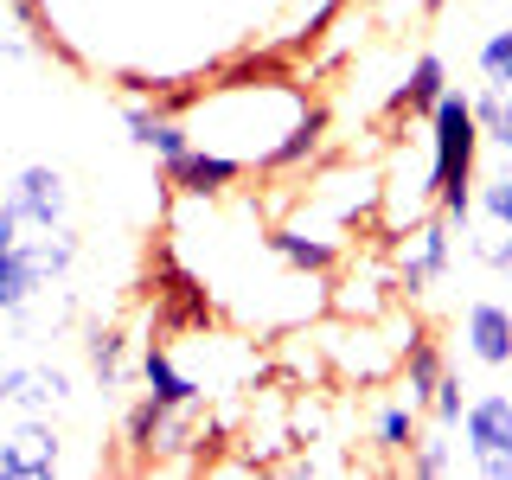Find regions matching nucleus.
<instances>
[{
  "mask_svg": "<svg viewBox=\"0 0 512 480\" xmlns=\"http://www.w3.org/2000/svg\"><path fill=\"white\" fill-rule=\"evenodd\" d=\"M7 199H13V212H20L26 231H58V224H71V180H64L52 160H26L7 180Z\"/></svg>",
  "mask_w": 512,
  "mask_h": 480,
  "instance_id": "obj_5",
  "label": "nucleus"
},
{
  "mask_svg": "<svg viewBox=\"0 0 512 480\" xmlns=\"http://www.w3.org/2000/svg\"><path fill=\"white\" fill-rule=\"evenodd\" d=\"M64 474V429L52 416H20L0 442V480H52Z\"/></svg>",
  "mask_w": 512,
  "mask_h": 480,
  "instance_id": "obj_6",
  "label": "nucleus"
},
{
  "mask_svg": "<svg viewBox=\"0 0 512 480\" xmlns=\"http://www.w3.org/2000/svg\"><path fill=\"white\" fill-rule=\"evenodd\" d=\"M461 333V352L487 372H512V308L506 301H468L455 320Z\"/></svg>",
  "mask_w": 512,
  "mask_h": 480,
  "instance_id": "obj_7",
  "label": "nucleus"
},
{
  "mask_svg": "<svg viewBox=\"0 0 512 480\" xmlns=\"http://www.w3.org/2000/svg\"><path fill=\"white\" fill-rule=\"evenodd\" d=\"M474 122H480V135H487L500 154H512V90L480 84L474 90Z\"/></svg>",
  "mask_w": 512,
  "mask_h": 480,
  "instance_id": "obj_18",
  "label": "nucleus"
},
{
  "mask_svg": "<svg viewBox=\"0 0 512 480\" xmlns=\"http://www.w3.org/2000/svg\"><path fill=\"white\" fill-rule=\"evenodd\" d=\"M404 468H410L416 480H448V474L461 468V442H455V429H442V423L416 429V442H410Z\"/></svg>",
  "mask_w": 512,
  "mask_h": 480,
  "instance_id": "obj_16",
  "label": "nucleus"
},
{
  "mask_svg": "<svg viewBox=\"0 0 512 480\" xmlns=\"http://www.w3.org/2000/svg\"><path fill=\"white\" fill-rule=\"evenodd\" d=\"M45 288H52V276H45L39 256H32V237H20L13 250H0V314L7 320H20Z\"/></svg>",
  "mask_w": 512,
  "mask_h": 480,
  "instance_id": "obj_12",
  "label": "nucleus"
},
{
  "mask_svg": "<svg viewBox=\"0 0 512 480\" xmlns=\"http://www.w3.org/2000/svg\"><path fill=\"white\" fill-rule=\"evenodd\" d=\"M442 90H448V58L442 52H416L384 109H391V116H429V109L442 103Z\"/></svg>",
  "mask_w": 512,
  "mask_h": 480,
  "instance_id": "obj_14",
  "label": "nucleus"
},
{
  "mask_svg": "<svg viewBox=\"0 0 512 480\" xmlns=\"http://www.w3.org/2000/svg\"><path fill=\"white\" fill-rule=\"evenodd\" d=\"M7 13H13V20L26 26V39L39 45V52H58V39L45 32V7H39V0H7Z\"/></svg>",
  "mask_w": 512,
  "mask_h": 480,
  "instance_id": "obj_23",
  "label": "nucleus"
},
{
  "mask_svg": "<svg viewBox=\"0 0 512 480\" xmlns=\"http://www.w3.org/2000/svg\"><path fill=\"white\" fill-rule=\"evenodd\" d=\"M122 128H128V141H135L141 154H154V167H167V160H180L192 148V128L173 116V109L148 103V96H128L122 103Z\"/></svg>",
  "mask_w": 512,
  "mask_h": 480,
  "instance_id": "obj_10",
  "label": "nucleus"
},
{
  "mask_svg": "<svg viewBox=\"0 0 512 480\" xmlns=\"http://www.w3.org/2000/svg\"><path fill=\"white\" fill-rule=\"evenodd\" d=\"M416 429H423V410H410L404 397H391V404L372 410V448L378 455H410Z\"/></svg>",
  "mask_w": 512,
  "mask_h": 480,
  "instance_id": "obj_17",
  "label": "nucleus"
},
{
  "mask_svg": "<svg viewBox=\"0 0 512 480\" xmlns=\"http://www.w3.org/2000/svg\"><path fill=\"white\" fill-rule=\"evenodd\" d=\"M455 250H461V231L448 218H416L410 231L391 237V282H397V301H429L436 288L448 282L455 269Z\"/></svg>",
  "mask_w": 512,
  "mask_h": 480,
  "instance_id": "obj_2",
  "label": "nucleus"
},
{
  "mask_svg": "<svg viewBox=\"0 0 512 480\" xmlns=\"http://www.w3.org/2000/svg\"><path fill=\"white\" fill-rule=\"evenodd\" d=\"M244 180H250L244 160L224 154V148H205V141H192L180 160H167V167H160V186H167L173 199H231Z\"/></svg>",
  "mask_w": 512,
  "mask_h": 480,
  "instance_id": "obj_4",
  "label": "nucleus"
},
{
  "mask_svg": "<svg viewBox=\"0 0 512 480\" xmlns=\"http://www.w3.org/2000/svg\"><path fill=\"white\" fill-rule=\"evenodd\" d=\"M20 237H26V224H20V212H13V199L0 192V250H13Z\"/></svg>",
  "mask_w": 512,
  "mask_h": 480,
  "instance_id": "obj_24",
  "label": "nucleus"
},
{
  "mask_svg": "<svg viewBox=\"0 0 512 480\" xmlns=\"http://www.w3.org/2000/svg\"><path fill=\"white\" fill-rule=\"evenodd\" d=\"M461 448H468L474 474L487 480H512V391L500 384H487V391L468 397V410H461Z\"/></svg>",
  "mask_w": 512,
  "mask_h": 480,
  "instance_id": "obj_3",
  "label": "nucleus"
},
{
  "mask_svg": "<svg viewBox=\"0 0 512 480\" xmlns=\"http://www.w3.org/2000/svg\"><path fill=\"white\" fill-rule=\"evenodd\" d=\"M26 237H32V256H39V269L52 282H64V276H71V263L84 256V244H77L71 224H58V231H26Z\"/></svg>",
  "mask_w": 512,
  "mask_h": 480,
  "instance_id": "obj_19",
  "label": "nucleus"
},
{
  "mask_svg": "<svg viewBox=\"0 0 512 480\" xmlns=\"http://www.w3.org/2000/svg\"><path fill=\"white\" fill-rule=\"evenodd\" d=\"M468 397H474V384L461 378V365H448L442 384H436V397H429V423H442V429H461V410H468Z\"/></svg>",
  "mask_w": 512,
  "mask_h": 480,
  "instance_id": "obj_21",
  "label": "nucleus"
},
{
  "mask_svg": "<svg viewBox=\"0 0 512 480\" xmlns=\"http://www.w3.org/2000/svg\"><path fill=\"white\" fill-rule=\"evenodd\" d=\"M429 167H436V218H448L461 237L474 231V186H480V122L474 96L442 90V103L429 109Z\"/></svg>",
  "mask_w": 512,
  "mask_h": 480,
  "instance_id": "obj_1",
  "label": "nucleus"
},
{
  "mask_svg": "<svg viewBox=\"0 0 512 480\" xmlns=\"http://www.w3.org/2000/svg\"><path fill=\"white\" fill-rule=\"evenodd\" d=\"M77 397V378L64 365H13V410L20 416H52Z\"/></svg>",
  "mask_w": 512,
  "mask_h": 480,
  "instance_id": "obj_13",
  "label": "nucleus"
},
{
  "mask_svg": "<svg viewBox=\"0 0 512 480\" xmlns=\"http://www.w3.org/2000/svg\"><path fill=\"white\" fill-rule=\"evenodd\" d=\"M135 384H141V397H154L160 410H199L205 397H212V391H205V384L192 378L180 359H173L167 346H160V340L141 346V359H135Z\"/></svg>",
  "mask_w": 512,
  "mask_h": 480,
  "instance_id": "obj_9",
  "label": "nucleus"
},
{
  "mask_svg": "<svg viewBox=\"0 0 512 480\" xmlns=\"http://www.w3.org/2000/svg\"><path fill=\"white\" fill-rule=\"evenodd\" d=\"M84 365H90V384L103 397H122L135 384V365H128V340L116 327H90L84 333Z\"/></svg>",
  "mask_w": 512,
  "mask_h": 480,
  "instance_id": "obj_15",
  "label": "nucleus"
},
{
  "mask_svg": "<svg viewBox=\"0 0 512 480\" xmlns=\"http://www.w3.org/2000/svg\"><path fill=\"white\" fill-rule=\"evenodd\" d=\"M474 71H480V84L512 90V26H500V32H487V39H480Z\"/></svg>",
  "mask_w": 512,
  "mask_h": 480,
  "instance_id": "obj_20",
  "label": "nucleus"
},
{
  "mask_svg": "<svg viewBox=\"0 0 512 480\" xmlns=\"http://www.w3.org/2000/svg\"><path fill=\"white\" fill-rule=\"evenodd\" d=\"M442 372H448L442 340H436L429 327H416V333H410V346H404V359H397V397H404L410 410H423V416H429V397H436Z\"/></svg>",
  "mask_w": 512,
  "mask_h": 480,
  "instance_id": "obj_11",
  "label": "nucleus"
},
{
  "mask_svg": "<svg viewBox=\"0 0 512 480\" xmlns=\"http://www.w3.org/2000/svg\"><path fill=\"white\" fill-rule=\"evenodd\" d=\"M474 218L480 224H506V231H512V167L487 173V180L474 186Z\"/></svg>",
  "mask_w": 512,
  "mask_h": 480,
  "instance_id": "obj_22",
  "label": "nucleus"
},
{
  "mask_svg": "<svg viewBox=\"0 0 512 480\" xmlns=\"http://www.w3.org/2000/svg\"><path fill=\"white\" fill-rule=\"evenodd\" d=\"M263 250L276 256L288 276H308V282H327L333 269H340V256H346L340 237L301 231V224H269V231H263Z\"/></svg>",
  "mask_w": 512,
  "mask_h": 480,
  "instance_id": "obj_8",
  "label": "nucleus"
},
{
  "mask_svg": "<svg viewBox=\"0 0 512 480\" xmlns=\"http://www.w3.org/2000/svg\"><path fill=\"white\" fill-rule=\"evenodd\" d=\"M506 288H512V269H506Z\"/></svg>",
  "mask_w": 512,
  "mask_h": 480,
  "instance_id": "obj_26",
  "label": "nucleus"
},
{
  "mask_svg": "<svg viewBox=\"0 0 512 480\" xmlns=\"http://www.w3.org/2000/svg\"><path fill=\"white\" fill-rule=\"evenodd\" d=\"M0 410H13V365H0Z\"/></svg>",
  "mask_w": 512,
  "mask_h": 480,
  "instance_id": "obj_25",
  "label": "nucleus"
}]
</instances>
